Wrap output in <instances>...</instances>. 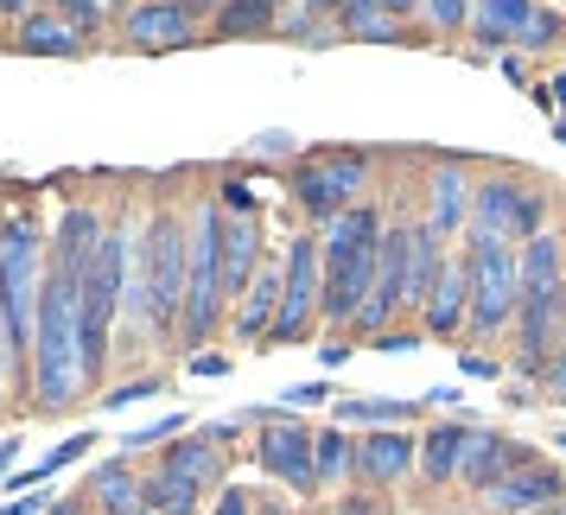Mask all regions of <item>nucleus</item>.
<instances>
[{"label": "nucleus", "mask_w": 566, "mask_h": 515, "mask_svg": "<svg viewBox=\"0 0 566 515\" xmlns=\"http://www.w3.org/2000/svg\"><path fill=\"white\" fill-rule=\"evenodd\" d=\"M261 274V223L255 217H230L223 223V299L249 293Z\"/></svg>", "instance_id": "19"}, {"label": "nucleus", "mask_w": 566, "mask_h": 515, "mask_svg": "<svg viewBox=\"0 0 566 515\" xmlns=\"http://www.w3.org/2000/svg\"><path fill=\"white\" fill-rule=\"evenodd\" d=\"M541 382H547V395H560V401H566V344L554 350V362H547V376H541Z\"/></svg>", "instance_id": "39"}, {"label": "nucleus", "mask_w": 566, "mask_h": 515, "mask_svg": "<svg viewBox=\"0 0 566 515\" xmlns=\"http://www.w3.org/2000/svg\"><path fill=\"white\" fill-rule=\"evenodd\" d=\"M566 344V286L554 293H535V299H522V337H515V369H528V376H547V362L554 350Z\"/></svg>", "instance_id": "11"}, {"label": "nucleus", "mask_w": 566, "mask_h": 515, "mask_svg": "<svg viewBox=\"0 0 566 515\" xmlns=\"http://www.w3.org/2000/svg\"><path fill=\"white\" fill-rule=\"evenodd\" d=\"M325 395H332V388H318V382H312V388H293V395H286V401H293V408H318V401H325Z\"/></svg>", "instance_id": "42"}, {"label": "nucleus", "mask_w": 566, "mask_h": 515, "mask_svg": "<svg viewBox=\"0 0 566 515\" xmlns=\"http://www.w3.org/2000/svg\"><path fill=\"white\" fill-rule=\"evenodd\" d=\"M223 210H235V217H249V210H255V191H249V179H230V185H223Z\"/></svg>", "instance_id": "38"}, {"label": "nucleus", "mask_w": 566, "mask_h": 515, "mask_svg": "<svg viewBox=\"0 0 566 515\" xmlns=\"http://www.w3.org/2000/svg\"><path fill=\"white\" fill-rule=\"evenodd\" d=\"M13 45H20V52H32V57H77L83 52V32L71 27L64 13H32Z\"/></svg>", "instance_id": "25"}, {"label": "nucleus", "mask_w": 566, "mask_h": 515, "mask_svg": "<svg viewBox=\"0 0 566 515\" xmlns=\"http://www.w3.org/2000/svg\"><path fill=\"white\" fill-rule=\"evenodd\" d=\"M547 230V198H541L535 185L522 179H484L478 185V204H471V235L464 242H496V249H510V242H528V235Z\"/></svg>", "instance_id": "6"}, {"label": "nucleus", "mask_w": 566, "mask_h": 515, "mask_svg": "<svg viewBox=\"0 0 566 515\" xmlns=\"http://www.w3.org/2000/svg\"><path fill=\"white\" fill-rule=\"evenodd\" d=\"M39 293H45V274H39V230L27 217L0 223V350H7V376H20V362L32 350V332H39Z\"/></svg>", "instance_id": "2"}, {"label": "nucleus", "mask_w": 566, "mask_h": 515, "mask_svg": "<svg viewBox=\"0 0 566 515\" xmlns=\"http://www.w3.org/2000/svg\"><path fill=\"white\" fill-rule=\"evenodd\" d=\"M464 376H478V382H490V376H496V362H484V357H471V350H464Z\"/></svg>", "instance_id": "43"}, {"label": "nucleus", "mask_w": 566, "mask_h": 515, "mask_svg": "<svg viewBox=\"0 0 566 515\" xmlns=\"http://www.w3.org/2000/svg\"><path fill=\"white\" fill-rule=\"evenodd\" d=\"M427 13H433L439 32H459L471 20V0H427Z\"/></svg>", "instance_id": "35"}, {"label": "nucleus", "mask_w": 566, "mask_h": 515, "mask_svg": "<svg viewBox=\"0 0 566 515\" xmlns=\"http://www.w3.org/2000/svg\"><path fill=\"white\" fill-rule=\"evenodd\" d=\"M554 39H560V20H554V13H535L528 32H522V45H554Z\"/></svg>", "instance_id": "37"}, {"label": "nucleus", "mask_w": 566, "mask_h": 515, "mask_svg": "<svg viewBox=\"0 0 566 515\" xmlns=\"http://www.w3.org/2000/svg\"><path fill=\"white\" fill-rule=\"evenodd\" d=\"M464 204H471V179H464L459 166L433 172V217H427V230H433V235L464 230Z\"/></svg>", "instance_id": "26"}, {"label": "nucleus", "mask_w": 566, "mask_h": 515, "mask_svg": "<svg viewBox=\"0 0 566 515\" xmlns=\"http://www.w3.org/2000/svg\"><path fill=\"white\" fill-rule=\"evenodd\" d=\"M32 0H0V13H27Z\"/></svg>", "instance_id": "47"}, {"label": "nucleus", "mask_w": 566, "mask_h": 515, "mask_svg": "<svg viewBox=\"0 0 566 515\" xmlns=\"http://www.w3.org/2000/svg\"><path fill=\"white\" fill-rule=\"evenodd\" d=\"M560 445H566V433H560Z\"/></svg>", "instance_id": "55"}, {"label": "nucleus", "mask_w": 566, "mask_h": 515, "mask_svg": "<svg viewBox=\"0 0 566 515\" xmlns=\"http://www.w3.org/2000/svg\"><path fill=\"white\" fill-rule=\"evenodd\" d=\"M325 306V267H318V235H293L286 249V293H281V318H274V344H300L312 332V318Z\"/></svg>", "instance_id": "9"}, {"label": "nucleus", "mask_w": 566, "mask_h": 515, "mask_svg": "<svg viewBox=\"0 0 566 515\" xmlns=\"http://www.w3.org/2000/svg\"><path fill=\"white\" fill-rule=\"evenodd\" d=\"M122 32H128L134 52H166V45H191V7H166V0L128 7V13H122Z\"/></svg>", "instance_id": "14"}, {"label": "nucleus", "mask_w": 566, "mask_h": 515, "mask_svg": "<svg viewBox=\"0 0 566 515\" xmlns=\"http://www.w3.org/2000/svg\"><path fill=\"white\" fill-rule=\"evenodd\" d=\"M344 32H350V39L395 45V39H401V20H395V13H382L376 0H344Z\"/></svg>", "instance_id": "29"}, {"label": "nucleus", "mask_w": 566, "mask_h": 515, "mask_svg": "<svg viewBox=\"0 0 566 515\" xmlns=\"http://www.w3.org/2000/svg\"><path fill=\"white\" fill-rule=\"evenodd\" d=\"M179 427H185L179 413H166V420H159V427H147V433H134L128 445H159V439H166V433H179Z\"/></svg>", "instance_id": "40"}, {"label": "nucleus", "mask_w": 566, "mask_h": 515, "mask_svg": "<svg viewBox=\"0 0 566 515\" xmlns=\"http://www.w3.org/2000/svg\"><path fill=\"white\" fill-rule=\"evenodd\" d=\"M337 413H344V420H408V401H344V408H337Z\"/></svg>", "instance_id": "34"}, {"label": "nucleus", "mask_w": 566, "mask_h": 515, "mask_svg": "<svg viewBox=\"0 0 566 515\" xmlns=\"http://www.w3.org/2000/svg\"><path fill=\"white\" fill-rule=\"evenodd\" d=\"M159 376H140V382H128V388H115V395H108L103 408H134V401H147V395H159Z\"/></svg>", "instance_id": "36"}, {"label": "nucleus", "mask_w": 566, "mask_h": 515, "mask_svg": "<svg viewBox=\"0 0 566 515\" xmlns=\"http://www.w3.org/2000/svg\"><path fill=\"white\" fill-rule=\"evenodd\" d=\"M522 299H535V293H554V286H566V274H560V261H566V249H560V230H541V235H528L522 242Z\"/></svg>", "instance_id": "22"}, {"label": "nucleus", "mask_w": 566, "mask_h": 515, "mask_svg": "<svg viewBox=\"0 0 566 515\" xmlns=\"http://www.w3.org/2000/svg\"><path fill=\"white\" fill-rule=\"evenodd\" d=\"M413 464V433L408 427H382V433L357 439V484H395Z\"/></svg>", "instance_id": "18"}, {"label": "nucleus", "mask_w": 566, "mask_h": 515, "mask_svg": "<svg viewBox=\"0 0 566 515\" xmlns=\"http://www.w3.org/2000/svg\"><path fill=\"white\" fill-rule=\"evenodd\" d=\"M140 496H147L154 515H191L198 509V490L185 484V477H166V471H154V477L140 484Z\"/></svg>", "instance_id": "31"}, {"label": "nucleus", "mask_w": 566, "mask_h": 515, "mask_svg": "<svg viewBox=\"0 0 566 515\" xmlns=\"http://www.w3.org/2000/svg\"><path fill=\"white\" fill-rule=\"evenodd\" d=\"M281 293H286V261L274 267H261L255 286L242 293V306H235V337H261V332H274V318H281Z\"/></svg>", "instance_id": "21"}, {"label": "nucleus", "mask_w": 566, "mask_h": 515, "mask_svg": "<svg viewBox=\"0 0 566 515\" xmlns=\"http://www.w3.org/2000/svg\"><path fill=\"white\" fill-rule=\"evenodd\" d=\"M376 274H382V235L357 242V249H325V306L318 312L332 325H357V312L376 293Z\"/></svg>", "instance_id": "10"}, {"label": "nucleus", "mask_w": 566, "mask_h": 515, "mask_svg": "<svg viewBox=\"0 0 566 515\" xmlns=\"http://www.w3.org/2000/svg\"><path fill=\"white\" fill-rule=\"evenodd\" d=\"M0 401H7V350H0Z\"/></svg>", "instance_id": "49"}, {"label": "nucleus", "mask_w": 566, "mask_h": 515, "mask_svg": "<svg viewBox=\"0 0 566 515\" xmlns=\"http://www.w3.org/2000/svg\"><path fill=\"white\" fill-rule=\"evenodd\" d=\"M363 185H369V159L363 154H312V159H300V172H293V198H300L318 223H332V217H344L350 204H363Z\"/></svg>", "instance_id": "8"}, {"label": "nucleus", "mask_w": 566, "mask_h": 515, "mask_svg": "<svg viewBox=\"0 0 566 515\" xmlns=\"http://www.w3.org/2000/svg\"><path fill=\"white\" fill-rule=\"evenodd\" d=\"M286 147H293L286 134H261V140H255V154H286Z\"/></svg>", "instance_id": "45"}, {"label": "nucleus", "mask_w": 566, "mask_h": 515, "mask_svg": "<svg viewBox=\"0 0 566 515\" xmlns=\"http://www.w3.org/2000/svg\"><path fill=\"white\" fill-rule=\"evenodd\" d=\"M312 471H318V484H344V477H357V439L325 427V433L312 439Z\"/></svg>", "instance_id": "27"}, {"label": "nucleus", "mask_w": 566, "mask_h": 515, "mask_svg": "<svg viewBox=\"0 0 566 515\" xmlns=\"http://www.w3.org/2000/svg\"><path fill=\"white\" fill-rule=\"evenodd\" d=\"M223 204H198L191 223V281H185V318H179V344H191L205 357L217 312H223Z\"/></svg>", "instance_id": "4"}, {"label": "nucleus", "mask_w": 566, "mask_h": 515, "mask_svg": "<svg viewBox=\"0 0 566 515\" xmlns=\"http://www.w3.org/2000/svg\"><path fill=\"white\" fill-rule=\"evenodd\" d=\"M32 388H39V408H64L83 388V306H77V281L57 274V267H45V293H39Z\"/></svg>", "instance_id": "1"}, {"label": "nucleus", "mask_w": 566, "mask_h": 515, "mask_svg": "<svg viewBox=\"0 0 566 515\" xmlns=\"http://www.w3.org/2000/svg\"><path fill=\"white\" fill-rule=\"evenodd\" d=\"M210 515H249V496H242V490H223V496H217V509Z\"/></svg>", "instance_id": "41"}, {"label": "nucleus", "mask_w": 566, "mask_h": 515, "mask_svg": "<svg viewBox=\"0 0 566 515\" xmlns=\"http://www.w3.org/2000/svg\"><path fill=\"white\" fill-rule=\"evenodd\" d=\"M376 7H382V13H395V20H401V13H413V7H420V0H376Z\"/></svg>", "instance_id": "46"}, {"label": "nucleus", "mask_w": 566, "mask_h": 515, "mask_svg": "<svg viewBox=\"0 0 566 515\" xmlns=\"http://www.w3.org/2000/svg\"><path fill=\"white\" fill-rule=\"evenodd\" d=\"M566 496V477L554 471V464H541V459H528V464H515L503 484L490 490V509H503V515H515V509H541V503H560Z\"/></svg>", "instance_id": "15"}, {"label": "nucleus", "mask_w": 566, "mask_h": 515, "mask_svg": "<svg viewBox=\"0 0 566 515\" xmlns=\"http://www.w3.org/2000/svg\"><path fill=\"white\" fill-rule=\"evenodd\" d=\"M166 7H191V0H166Z\"/></svg>", "instance_id": "53"}, {"label": "nucleus", "mask_w": 566, "mask_h": 515, "mask_svg": "<svg viewBox=\"0 0 566 515\" xmlns=\"http://www.w3.org/2000/svg\"><path fill=\"white\" fill-rule=\"evenodd\" d=\"M535 452H522L515 439H503V433H471V452H464V471H459V484L464 490H496L503 477H510L515 464H528Z\"/></svg>", "instance_id": "16"}, {"label": "nucleus", "mask_w": 566, "mask_h": 515, "mask_svg": "<svg viewBox=\"0 0 566 515\" xmlns=\"http://www.w3.org/2000/svg\"><path fill=\"white\" fill-rule=\"evenodd\" d=\"M464 312H471V274H464V261H446V274H439L433 299H427V332L433 337H452L464 325Z\"/></svg>", "instance_id": "23"}, {"label": "nucleus", "mask_w": 566, "mask_h": 515, "mask_svg": "<svg viewBox=\"0 0 566 515\" xmlns=\"http://www.w3.org/2000/svg\"><path fill=\"white\" fill-rule=\"evenodd\" d=\"M312 439L306 427H293V420H274L268 433L255 439V459L268 477H286L293 490H318V471H312Z\"/></svg>", "instance_id": "12"}, {"label": "nucleus", "mask_w": 566, "mask_h": 515, "mask_svg": "<svg viewBox=\"0 0 566 515\" xmlns=\"http://www.w3.org/2000/svg\"><path fill=\"white\" fill-rule=\"evenodd\" d=\"M13 452H20V439H13V445H0V464H7V459H13Z\"/></svg>", "instance_id": "50"}, {"label": "nucleus", "mask_w": 566, "mask_h": 515, "mask_svg": "<svg viewBox=\"0 0 566 515\" xmlns=\"http://www.w3.org/2000/svg\"><path fill=\"white\" fill-rule=\"evenodd\" d=\"M159 471H166V477H185L191 490L217 484V477H223V427H210V433H198V439H172L166 459H159Z\"/></svg>", "instance_id": "17"}, {"label": "nucleus", "mask_w": 566, "mask_h": 515, "mask_svg": "<svg viewBox=\"0 0 566 515\" xmlns=\"http://www.w3.org/2000/svg\"><path fill=\"white\" fill-rule=\"evenodd\" d=\"M140 515H154V509H140Z\"/></svg>", "instance_id": "54"}, {"label": "nucleus", "mask_w": 566, "mask_h": 515, "mask_svg": "<svg viewBox=\"0 0 566 515\" xmlns=\"http://www.w3.org/2000/svg\"><path fill=\"white\" fill-rule=\"evenodd\" d=\"M103 7H108V13H128V0H103Z\"/></svg>", "instance_id": "51"}, {"label": "nucleus", "mask_w": 566, "mask_h": 515, "mask_svg": "<svg viewBox=\"0 0 566 515\" xmlns=\"http://www.w3.org/2000/svg\"><path fill=\"white\" fill-rule=\"evenodd\" d=\"M471 452V427L464 420H439L433 433H420V477L427 484H452Z\"/></svg>", "instance_id": "20"}, {"label": "nucleus", "mask_w": 566, "mask_h": 515, "mask_svg": "<svg viewBox=\"0 0 566 515\" xmlns=\"http://www.w3.org/2000/svg\"><path fill=\"white\" fill-rule=\"evenodd\" d=\"M52 7H57V13H64L77 32H96V27H108V20H115L103 0H52Z\"/></svg>", "instance_id": "33"}, {"label": "nucleus", "mask_w": 566, "mask_h": 515, "mask_svg": "<svg viewBox=\"0 0 566 515\" xmlns=\"http://www.w3.org/2000/svg\"><path fill=\"white\" fill-rule=\"evenodd\" d=\"M103 210H90V204H71L64 210V223H57V274H71V281H83L90 267H96V255H103Z\"/></svg>", "instance_id": "13"}, {"label": "nucleus", "mask_w": 566, "mask_h": 515, "mask_svg": "<svg viewBox=\"0 0 566 515\" xmlns=\"http://www.w3.org/2000/svg\"><path fill=\"white\" fill-rule=\"evenodd\" d=\"M217 32L223 39H261V32H274V0H223L217 7Z\"/></svg>", "instance_id": "28"}, {"label": "nucleus", "mask_w": 566, "mask_h": 515, "mask_svg": "<svg viewBox=\"0 0 566 515\" xmlns=\"http://www.w3.org/2000/svg\"><path fill=\"white\" fill-rule=\"evenodd\" d=\"M122 286H128V242H122V230H108L96 267L77 281V306H83V382H96V376H103V362H108V332H115Z\"/></svg>", "instance_id": "5"}, {"label": "nucleus", "mask_w": 566, "mask_h": 515, "mask_svg": "<svg viewBox=\"0 0 566 515\" xmlns=\"http://www.w3.org/2000/svg\"><path fill=\"white\" fill-rule=\"evenodd\" d=\"M464 274H471V332L490 337L503 332L522 306V261L515 249H496V242H471L464 249Z\"/></svg>", "instance_id": "7"}, {"label": "nucleus", "mask_w": 566, "mask_h": 515, "mask_svg": "<svg viewBox=\"0 0 566 515\" xmlns=\"http://www.w3.org/2000/svg\"><path fill=\"white\" fill-rule=\"evenodd\" d=\"M312 7H332V0H312ZM337 7H344V0H337Z\"/></svg>", "instance_id": "52"}, {"label": "nucleus", "mask_w": 566, "mask_h": 515, "mask_svg": "<svg viewBox=\"0 0 566 515\" xmlns=\"http://www.w3.org/2000/svg\"><path fill=\"white\" fill-rule=\"evenodd\" d=\"M554 103L566 108V71H560V77H554Z\"/></svg>", "instance_id": "48"}, {"label": "nucleus", "mask_w": 566, "mask_h": 515, "mask_svg": "<svg viewBox=\"0 0 566 515\" xmlns=\"http://www.w3.org/2000/svg\"><path fill=\"white\" fill-rule=\"evenodd\" d=\"M185 281H191V230L159 210L140 235V312L154 332H172L185 318Z\"/></svg>", "instance_id": "3"}, {"label": "nucleus", "mask_w": 566, "mask_h": 515, "mask_svg": "<svg viewBox=\"0 0 566 515\" xmlns=\"http://www.w3.org/2000/svg\"><path fill=\"white\" fill-rule=\"evenodd\" d=\"M376 235H382L376 210H369V204H350L344 217H332V223H325V249H357V242H376Z\"/></svg>", "instance_id": "32"}, {"label": "nucleus", "mask_w": 566, "mask_h": 515, "mask_svg": "<svg viewBox=\"0 0 566 515\" xmlns=\"http://www.w3.org/2000/svg\"><path fill=\"white\" fill-rule=\"evenodd\" d=\"M191 369H198V376H223L230 362H223V357H210V350H205V357H191Z\"/></svg>", "instance_id": "44"}, {"label": "nucleus", "mask_w": 566, "mask_h": 515, "mask_svg": "<svg viewBox=\"0 0 566 515\" xmlns=\"http://www.w3.org/2000/svg\"><path fill=\"white\" fill-rule=\"evenodd\" d=\"M535 20V0H478L471 13V39L478 45H515Z\"/></svg>", "instance_id": "24"}, {"label": "nucleus", "mask_w": 566, "mask_h": 515, "mask_svg": "<svg viewBox=\"0 0 566 515\" xmlns=\"http://www.w3.org/2000/svg\"><path fill=\"white\" fill-rule=\"evenodd\" d=\"M96 503H103L108 515H140L147 509V496H140V484H134L122 464H108V471H96Z\"/></svg>", "instance_id": "30"}]
</instances>
